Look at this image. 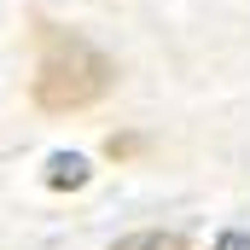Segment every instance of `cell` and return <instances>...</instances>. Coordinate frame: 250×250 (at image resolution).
I'll return each instance as SVG.
<instances>
[{
	"mask_svg": "<svg viewBox=\"0 0 250 250\" xmlns=\"http://www.w3.org/2000/svg\"><path fill=\"white\" fill-rule=\"evenodd\" d=\"M111 250H187V239H181V233H128V239H117Z\"/></svg>",
	"mask_w": 250,
	"mask_h": 250,
	"instance_id": "obj_2",
	"label": "cell"
},
{
	"mask_svg": "<svg viewBox=\"0 0 250 250\" xmlns=\"http://www.w3.org/2000/svg\"><path fill=\"white\" fill-rule=\"evenodd\" d=\"M215 250H250V233H221V245Z\"/></svg>",
	"mask_w": 250,
	"mask_h": 250,
	"instance_id": "obj_4",
	"label": "cell"
},
{
	"mask_svg": "<svg viewBox=\"0 0 250 250\" xmlns=\"http://www.w3.org/2000/svg\"><path fill=\"white\" fill-rule=\"evenodd\" d=\"M111 59L93 47V41H82V35H70V29H41V64H35V105L41 111H87V105H99L105 93H111Z\"/></svg>",
	"mask_w": 250,
	"mask_h": 250,
	"instance_id": "obj_1",
	"label": "cell"
},
{
	"mask_svg": "<svg viewBox=\"0 0 250 250\" xmlns=\"http://www.w3.org/2000/svg\"><path fill=\"white\" fill-rule=\"evenodd\" d=\"M82 181H87L82 157H53V187H82Z\"/></svg>",
	"mask_w": 250,
	"mask_h": 250,
	"instance_id": "obj_3",
	"label": "cell"
}]
</instances>
